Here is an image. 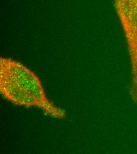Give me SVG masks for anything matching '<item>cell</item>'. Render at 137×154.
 <instances>
[{
	"label": "cell",
	"mask_w": 137,
	"mask_h": 154,
	"mask_svg": "<svg viewBox=\"0 0 137 154\" xmlns=\"http://www.w3.org/2000/svg\"><path fill=\"white\" fill-rule=\"evenodd\" d=\"M0 91L7 100L25 107H37L46 115L58 119L66 113L47 97L39 78L20 62L0 58Z\"/></svg>",
	"instance_id": "obj_1"
},
{
	"label": "cell",
	"mask_w": 137,
	"mask_h": 154,
	"mask_svg": "<svg viewBox=\"0 0 137 154\" xmlns=\"http://www.w3.org/2000/svg\"><path fill=\"white\" fill-rule=\"evenodd\" d=\"M114 6L125 34L131 61L130 94L137 105V0H114Z\"/></svg>",
	"instance_id": "obj_2"
}]
</instances>
